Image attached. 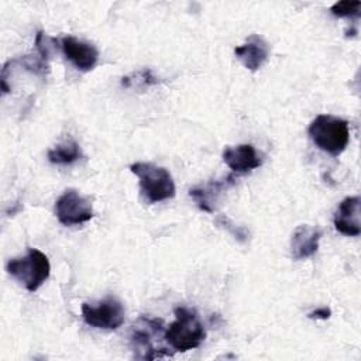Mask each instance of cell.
Wrapping results in <instances>:
<instances>
[{"instance_id": "cell-1", "label": "cell", "mask_w": 361, "mask_h": 361, "mask_svg": "<svg viewBox=\"0 0 361 361\" xmlns=\"http://www.w3.org/2000/svg\"><path fill=\"white\" fill-rule=\"evenodd\" d=\"M164 337L173 351L185 353L203 343L206 330L195 310L179 306L175 309V320L165 329Z\"/></svg>"}, {"instance_id": "cell-2", "label": "cell", "mask_w": 361, "mask_h": 361, "mask_svg": "<svg viewBox=\"0 0 361 361\" xmlns=\"http://www.w3.org/2000/svg\"><path fill=\"white\" fill-rule=\"evenodd\" d=\"M307 134L319 149L333 157H338L350 141L348 121L331 114H319L310 123Z\"/></svg>"}, {"instance_id": "cell-3", "label": "cell", "mask_w": 361, "mask_h": 361, "mask_svg": "<svg viewBox=\"0 0 361 361\" xmlns=\"http://www.w3.org/2000/svg\"><path fill=\"white\" fill-rule=\"evenodd\" d=\"M130 171L138 178L140 190L148 203L164 202L175 196L176 188L169 171L152 162H135Z\"/></svg>"}, {"instance_id": "cell-4", "label": "cell", "mask_w": 361, "mask_h": 361, "mask_svg": "<svg viewBox=\"0 0 361 361\" xmlns=\"http://www.w3.org/2000/svg\"><path fill=\"white\" fill-rule=\"evenodd\" d=\"M6 269L8 275L18 281L28 292H35L48 279L51 264L42 251L28 248L25 255L11 258L7 262Z\"/></svg>"}, {"instance_id": "cell-5", "label": "cell", "mask_w": 361, "mask_h": 361, "mask_svg": "<svg viewBox=\"0 0 361 361\" xmlns=\"http://www.w3.org/2000/svg\"><path fill=\"white\" fill-rule=\"evenodd\" d=\"M165 329L162 327V320L158 319H151L147 316H141L131 329V344L134 351H142L144 354L141 358L144 360H155V358H162V357H169L172 355L171 351L157 348L155 340L164 338Z\"/></svg>"}, {"instance_id": "cell-6", "label": "cell", "mask_w": 361, "mask_h": 361, "mask_svg": "<svg viewBox=\"0 0 361 361\" xmlns=\"http://www.w3.org/2000/svg\"><path fill=\"white\" fill-rule=\"evenodd\" d=\"M82 319L94 329L116 330L124 323V307L118 299L107 296L97 303H83Z\"/></svg>"}, {"instance_id": "cell-7", "label": "cell", "mask_w": 361, "mask_h": 361, "mask_svg": "<svg viewBox=\"0 0 361 361\" xmlns=\"http://www.w3.org/2000/svg\"><path fill=\"white\" fill-rule=\"evenodd\" d=\"M55 216L63 226H76L93 217V207L87 197L75 189H68L55 202Z\"/></svg>"}, {"instance_id": "cell-8", "label": "cell", "mask_w": 361, "mask_h": 361, "mask_svg": "<svg viewBox=\"0 0 361 361\" xmlns=\"http://www.w3.org/2000/svg\"><path fill=\"white\" fill-rule=\"evenodd\" d=\"M61 48L66 59L82 72H89L97 65L99 51L93 44L66 35L61 39Z\"/></svg>"}, {"instance_id": "cell-9", "label": "cell", "mask_w": 361, "mask_h": 361, "mask_svg": "<svg viewBox=\"0 0 361 361\" xmlns=\"http://www.w3.org/2000/svg\"><path fill=\"white\" fill-rule=\"evenodd\" d=\"M360 203V196H348L341 200L333 217L334 227L338 233L348 237H357L361 234Z\"/></svg>"}, {"instance_id": "cell-10", "label": "cell", "mask_w": 361, "mask_h": 361, "mask_svg": "<svg viewBox=\"0 0 361 361\" xmlns=\"http://www.w3.org/2000/svg\"><path fill=\"white\" fill-rule=\"evenodd\" d=\"M234 54L248 71L255 72L267 62L269 56V45L261 35L252 34L243 45L234 48Z\"/></svg>"}, {"instance_id": "cell-11", "label": "cell", "mask_w": 361, "mask_h": 361, "mask_svg": "<svg viewBox=\"0 0 361 361\" xmlns=\"http://www.w3.org/2000/svg\"><path fill=\"white\" fill-rule=\"evenodd\" d=\"M224 164L237 173H247L262 165V159L251 144L227 147L223 151Z\"/></svg>"}, {"instance_id": "cell-12", "label": "cell", "mask_w": 361, "mask_h": 361, "mask_svg": "<svg viewBox=\"0 0 361 361\" xmlns=\"http://www.w3.org/2000/svg\"><path fill=\"white\" fill-rule=\"evenodd\" d=\"M322 238V231L317 227L309 224H300L295 228L290 237V255L293 259H305L312 257Z\"/></svg>"}, {"instance_id": "cell-13", "label": "cell", "mask_w": 361, "mask_h": 361, "mask_svg": "<svg viewBox=\"0 0 361 361\" xmlns=\"http://www.w3.org/2000/svg\"><path fill=\"white\" fill-rule=\"evenodd\" d=\"M234 183V176H227L220 180H212L204 186H196L189 190V196L197 203L199 209L207 213H213L216 202L221 192Z\"/></svg>"}, {"instance_id": "cell-14", "label": "cell", "mask_w": 361, "mask_h": 361, "mask_svg": "<svg viewBox=\"0 0 361 361\" xmlns=\"http://www.w3.org/2000/svg\"><path fill=\"white\" fill-rule=\"evenodd\" d=\"M47 155H48L49 162H52V164L68 165V164H73L82 158V149L76 141L68 140V141L51 148Z\"/></svg>"}, {"instance_id": "cell-15", "label": "cell", "mask_w": 361, "mask_h": 361, "mask_svg": "<svg viewBox=\"0 0 361 361\" xmlns=\"http://www.w3.org/2000/svg\"><path fill=\"white\" fill-rule=\"evenodd\" d=\"M158 82H159L158 78L152 75L151 69L137 71L121 79V85L127 89H144V87L157 85Z\"/></svg>"}, {"instance_id": "cell-16", "label": "cell", "mask_w": 361, "mask_h": 361, "mask_svg": "<svg viewBox=\"0 0 361 361\" xmlns=\"http://www.w3.org/2000/svg\"><path fill=\"white\" fill-rule=\"evenodd\" d=\"M56 38H52L42 31H38L35 35V49L38 52V56L44 61L48 62L51 55L56 51Z\"/></svg>"}, {"instance_id": "cell-17", "label": "cell", "mask_w": 361, "mask_h": 361, "mask_svg": "<svg viewBox=\"0 0 361 361\" xmlns=\"http://www.w3.org/2000/svg\"><path fill=\"white\" fill-rule=\"evenodd\" d=\"M360 8L361 1L358 0H341L334 3L330 7V11L333 16L344 18V17H360Z\"/></svg>"}, {"instance_id": "cell-18", "label": "cell", "mask_w": 361, "mask_h": 361, "mask_svg": "<svg viewBox=\"0 0 361 361\" xmlns=\"http://www.w3.org/2000/svg\"><path fill=\"white\" fill-rule=\"evenodd\" d=\"M216 223H217L220 227L226 228L228 233H231L238 241H245L247 237H248V233H247V230H245L244 227H237L235 224H233V223H231L227 217H224V216H219V217L216 219Z\"/></svg>"}, {"instance_id": "cell-19", "label": "cell", "mask_w": 361, "mask_h": 361, "mask_svg": "<svg viewBox=\"0 0 361 361\" xmlns=\"http://www.w3.org/2000/svg\"><path fill=\"white\" fill-rule=\"evenodd\" d=\"M330 314H331V310H330L329 307H319V309L310 312V313H309V317H310V319L326 320V319L330 317Z\"/></svg>"}]
</instances>
